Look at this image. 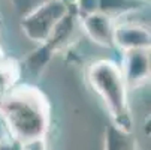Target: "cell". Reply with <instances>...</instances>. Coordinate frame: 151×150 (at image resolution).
Here are the masks:
<instances>
[{
	"instance_id": "obj_1",
	"label": "cell",
	"mask_w": 151,
	"mask_h": 150,
	"mask_svg": "<svg viewBox=\"0 0 151 150\" xmlns=\"http://www.w3.org/2000/svg\"><path fill=\"white\" fill-rule=\"evenodd\" d=\"M90 81L102 95L108 110L111 111L117 128L123 131L130 129V116L127 111L124 86L120 77L118 69L108 62H100L93 65L90 72Z\"/></svg>"
},
{
	"instance_id": "obj_2",
	"label": "cell",
	"mask_w": 151,
	"mask_h": 150,
	"mask_svg": "<svg viewBox=\"0 0 151 150\" xmlns=\"http://www.w3.org/2000/svg\"><path fill=\"white\" fill-rule=\"evenodd\" d=\"M6 116L15 134L23 140H35L44 131L45 116L35 98L12 96L6 104Z\"/></svg>"
},
{
	"instance_id": "obj_6",
	"label": "cell",
	"mask_w": 151,
	"mask_h": 150,
	"mask_svg": "<svg viewBox=\"0 0 151 150\" xmlns=\"http://www.w3.org/2000/svg\"><path fill=\"white\" fill-rule=\"evenodd\" d=\"M90 24H87V29L88 32L93 35V38H96L97 41H108V30H109V27H108V21L106 18L103 17H90Z\"/></svg>"
},
{
	"instance_id": "obj_5",
	"label": "cell",
	"mask_w": 151,
	"mask_h": 150,
	"mask_svg": "<svg viewBox=\"0 0 151 150\" xmlns=\"http://www.w3.org/2000/svg\"><path fill=\"white\" fill-rule=\"evenodd\" d=\"M129 80L130 81H136L141 80L142 77L147 75L148 69H150V62L147 57H144L141 53H132L129 56Z\"/></svg>"
},
{
	"instance_id": "obj_4",
	"label": "cell",
	"mask_w": 151,
	"mask_h": 150,
	"mask_svg": "<svg viewBox=\"0 0 151 150\" xmlns=\"http://www.w3.org/2000/svg\"><path fill=\"white\" fill-rule=\"evenodd\" d=\"M126 131L109 128L108 129V138H106V150H135L133 140L126 137Z\"/></svg>"
},
{
	"instance_id": "obj_3",
	"label": "cell",
	"mask_w": 151,
	"mask_h": 150,
	"mask_svg": "<svg viewBox=\"0 0 151 150\" xmlns=\"http://www.w3.org/2000/svg\"><path fill=\"white\" fill-rule=\"evenodd\" d=\"M117 39L120 44L129 48H141V47H148L151 45V33L141 27H127V29H120L117 32Z\"/></svg>"
}]
</instances>
